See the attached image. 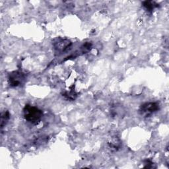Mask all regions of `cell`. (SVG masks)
Wrapping results in <instances>:
<instances>
[{
  "instance_id": "obj_4",
  "label": "cell",
  "mask_w": 169,
  "mask_h": 169,
  "mask_svg": "<svg viewBox=\"0 0 169 169\" xmlns=\"http://www.w3.org/2000/svg\"><path fill=\"white\" fill-rule=\"evenodd\" d=\"M159 109V105L157 102H146L143 104L140 108V113L144 117H148Z\"/></svg>"
},
{
  "instance_id": "obj_2",
  "label": "cell",
  "mask_w": 169,
  "mask_h": 169,
  "mask_svg": "<svg viewBox=\"0 0 169 169\" xmlns=\"http://www.w3.org/2000/svg\"><path fill=\"white\" fill-rule=\"evenodd\" d=\"M25 75L23 72L15 71L9 75L8 82L11 87H16L22 84L25 81Z\"/></svg>"
},
{
  "instance_id": "obj_7",
  "label": "cell",
  "mask_w": 169,
  "mask_h": 169,
  "mask_svg": "<svg viewBox=\"0 0 169 169\" xmlns=\"http://www.w3.org/2000/svg\"><path fill=\"white\" fill-rule=\"evenodd\" d=\"M124 110L122 106H114L111 110V114L114 117H121L123 116Z\"/></svg>"
},
{
  "instance_id": "obj_11",
  "label": "cell",
  "mask_w": 169,
  "mask_h": 169,
  "mask_svg": "<svg viewBox=\"0 0 169 169\" xmlns=\"http://www.w3.org/2000/svg\"><path fill=\"white\" fill-rule=\"evenodd\" d=\"M145 164L147 165V166H145L144 167L145 168H153V163L152 162H151L150 161H145Z\"/></svg>"
},
{
  "instance_id": "obj_9",
  "label": "cell",
  "mask_w": 169,
  "mask_h": 169,
  "mask_svg": "<svg viewBox=\"0 0 169 169\" xmlns=\"http://www.w3.org/2000/svg\"><path fill=\"white\" fill-rule=\"evenodd\" d=\"M63 96L66 97L67 100L74 101L77 97V94L74 91H71L69 92H66L63 94Z\"/></svg>"
},
{
  "instance_id": "obj_8",
  "label": "cell",
  "mask_w": 169,
  "mask_h": 169,
  "mask_svg": "<svg viewBox=\"0 0 169 169\" xmlns=\"http://www.w3.org/2000/svg\"><path fill=\"white\" fill-rule=\"evenodd\" d=\"M10 118V114L8 111H5L2 114L1 116V128H3L6 125Z\"/></svg>"
},
{
  "instance_id": "obj_5",
  "label": "cell",
  "mask_w": 169,
  "mask_h": 169,
  "mask_svg": "<svg viewBox=\"0 0 169 169\" xmlns=\"http://www.w3.org/2000/svg\"><path fill=\"white\" fill-rule=\"evenodd\" d=\"M108 145L112 151H117L121 147V142L118 137H114L108 141Z\"/></svg>"
},
{
  "instance_id": "obj_3",
  "label": "cell",
  "mask_w": 169,
  "mask_h": 169,
  "mask_svg": "<svg viewBox=\"0 0 169 169\" xmlns=\"http://www.w3.org/2000/svg\"><path fill=\"white\" fill-rule=\"evenodd\" d=\"M52 45L56 52L58 53H62L63 52H65L67 49L72 46V42L67 38L58 37L54 39Z\"/></svg>"
},
{
  "instance_id": "obj_10",
  "label": "cell",
  "mask_w": 169,
  "mask_h": 169,
  "mask_svg": "<svg viewBox=\"0 0 169 169\" xmlns=\"http://www.w3.org/2000/svg\"><path fill=\"white\" fill-rule=\"evenodd\" d=\"M92 47V44L90 42H87L84 44V45L82 46V49H83V52H88L91 50Z\"/></svg>"
},
{
  "instance_id": "obj_1",
  "label": "cell",
  "mask_w": 169,
  "mask_h": 169,
  "mask_svg": "<svg viewBox=\"0 0 169 169\" xmlns=\"http://www.w3.org/2000/svg\"><path fill=\"white\" fill-rule=\"evenodd\" d=\"M24 118L27 121L32 124H38L41 121L43 113L37 107L27 104L23 108Z\"/></svg>"
},
{
  "instance_id": "obj_6",
  "label": "cell",
  "mask_w": 169,
  "mask_h": 169,
  "mask_svg": "<svg viewBox=\"0 0 169 169\" xmlns=\"http://www.w3.org/2000/svg\"><path fill=\"white\" fill-rule=\"evenodd\" d=\"M143 7L146 9L148 11H152L153 10L155 9L156 7H158V5L155 2L151 1H145L143 2Z\"/></svg>"
}]
</instances>
